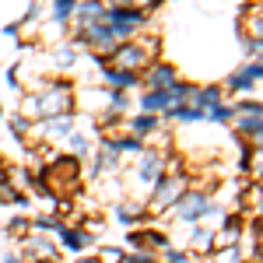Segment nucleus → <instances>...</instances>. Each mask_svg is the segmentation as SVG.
<instances>
[{"mask_svg":"<svg viewBox=\"0 0 263 263\" xmlns=\"http://www.w3.org/2000/svg\"><path fill=\"white\" fill-rule=\"evenodd\" d=\"M105 63L116 67V70H134L137 74L144 63H147V46H141V42H116L105 53Z\"/></svg>","mask_w":263,"mask_h":263,"instance_id":"2","label":"nucleus"},{"mask_svg":"<svg viewBox=\"0 0 263 263\" xmlns=\"http://www.w3.org/2000/svg\"><path fill=\"white\" fill-rule=\"evenodd\" d=\"M203 120H211V123H228V120H232V109H228L224 102H214V105H207V109H203Z\"/></svg>","mask_w":263,"mask_h":263,"instance_id":"20","label":"nucleus"},{"mask_svg":"<svg viewBox=\"0 0 263 263\" xmlns=\"http://www.w3.org/2000/svg\"><path fill=\"white\" fill-rule=\"evenodd\" d=\"M39 263H57V260H39Z\"/></svg>","mask_w":263,"mask_h":263,"instance_id":"39","label":"nucleus"},{"mask_svg":"<svg viewBox=\"0 0 263 263\" xmlns=\"http://www.w3.org/2000/svg\"><path fill=\"white\" fill-rule=\"evenodd\" d=\"M193 246H211V232H207V228H193Z\"/></svg>","mask_w":263,"mask_h":263,"instance_id":"28","label":"nucleus"},{"mask_svg":"<svg viewBox=\"0 0 263 263\" xmlns=\"http://www.w3.org/2000/svg\"><path fill=\"white\" fill-rule=\"evenodd\" d=\"M102 253H105V256H102L105 263H120V260H123V253L116 249V246H109V249H102Z\"/></svg>","mask_w":263,"mask_h":263,"instance_id":"32","label":"nucleus"},{"mask_svg":"<svg viewBox=\"0 0 263 263\" xmlns=\"http://www.w3.org/2000/svg\"><path fill=\"white\" fill-rule=\"evenodd\" d=\"M158 4H162V0H130V7H137V11H141V7H158Z\"/></svg>","mask_w":263,"mask_h":263,"instance_id":"34","label":"nucleus"},{"mask_svg":"<svg viewBox=\"0 0 263 263\" xmlns=\"http://www.w3.org/2000/svg\"><path fill=\"white\" fill-rule=\"evenodd\" d=\"M186 193V176H172V179H158L155 182V207L165 211V207H176L179 197Z\"/></svg>","mask_w":263,"mask_h":263,"instance_id":"5","label":"nucleus"},{"mask_svg":"<svg viewBox=\"0 0 263 263\" xmlns=\"http://www.w3.org/2000/svg\"><path fill=\"white\" fill-rule=\"evenodd\" d=\"M242 49L249 60H260V39H242Z\"/></svg>","mask_w":263,"mask_h":263,"instance_id":"26","label":"nucleus"},{"mask_svg":"<svg viewBox=\"0 0 263 263\" xmlns=\"http://www.w3.org/2000/svg\"><path fill=\"white\" fill-rule=\"evenodd\" d=\"M130 126H134V134H137V137H144V134H151V130L158 126V120H155V112H141V116H134V120H130Z\"/></svg>","mask_w":263,"mask_h":263,"instance_id":"19","label":"nucleus"},{"mask_svg":"<svg viewBox=\"0 0 263 263\" xmlns=\"http://www.w3.org/2000/svg\"><path fill=\"white\" fill-rule=\"evenodd\" d=\"M126 263H155V260H151V253H147V249H141L137 256H126Z\"/></svg>","mask_w":263,"mask_h":263,"instance_id":"33","label":"nucleus"},{"mask_svg":"<svg viewBox=\"0 0 263 263\" xmlns=\"http://www.w3.org/2000/svg\"><path fill=\"white\" fill-rule=\"evenodd\" d=\"M7 84H11V88H18V70H14V67L7 70Z\"/></svg>","mask_w":263,"mask_h":263,"instance_id":"35","label":"nucleus"},{"mask_svg":"<svg viewBox=\"0 0 263 263\" xmlns=\"http://www.w3.org/2000/svg\"><path fill=\"white\" fill-rule=\"evenodd\" d=\"M105 25L116 32V39L137 35V28L144 25V11H137V7H105Z\"/></svg>","mask_w":263,"mask_h":263,"instance_id":"3","label":"nucleus"},{"mask_svg":"<svg viewBox=\"0 0 263 263\" xmlns=\"http://www.w3.org/2000/svg\"><path fill=\"white\" fill-rule=\"evenodd\" d=\"M57 232H60L63 246H67V249H74V253H81L84 246L91 242V235H88V232H78V228H67V224H60Z\"/></svg>","mask_w":263,"mask_h":263,"instance_id":"14","label":"nucleus"},{"mask_svg":"<svg viewBox=\"0 0 263 263\" xmlns=\"http://www.w3.org/2000/svg\"><path fill=\"white\" fill-rule=\"evenodd\" d=\"M4 263H21V260H18V253H4Z\"/></svg>","mask_w":263,"mask_h":263,"instance_id":"37","label":"nucleus"},{"mask_svg":"<svg viewBox=\"0 0 263 263\" xmlns=\"http://www.w3.org/2000/svg\"><path fill=\"white\" fill-rule=\"evenodd\" d=\"M53 57H57V67H74L78 49H74V46H63V49H57V53H53Z\"/></svg>","mask_w":263,"mask_h":263,"instance_id":"22","label":"nucleus"},{"mask_svg":"<svg viewBox=\"0 0 263 263\" xmlns=\"http://www.w3.org/2000/svg\"><path fill=\"white\" fill-rule=\"evenodd\" d=\"M11 130H14V137H21V134L28 130V120H25V116H14V120H11Z\"/></svg>","mask_w":263,"mask_h":263,"instance_id":"31","label":"nucleus"},{"mask_svg":"<svg viewBox=\"0 0 263 263\" xmlns=\"http://www.w3.org/2000/svg\"><path fill=\"white\" fill-rule=\"evenodd\" d=\"M168 116H176V120H182V123H197V120H203V109L200 105H186V102H182V105H176Z\"/></svg>","mask_w":263,"mask_h":263,"instance_id":"18","label":"nucleus"},{"mask_svg":"<svg viewBox=\"0 0 263 263\" xmlns=\"http://www.w3.org/2000/svg\"><path fill=\"white\" fill-rule=\"evenodd\" d=\"M78 263H99V260H91V256H88V260H78Z\"/></svg>","mask_w":263,"mask_h":263,"instance_id":"38","label":"nucleus"},{"mask_svg":"<svg viewBox=\"0 0 263 263\" xmlns=\"http://www.w3.org/2000/svg\"><path fill=\"white\" fill-rule=\"evenodd\" d=\"M214 102H221V84H207L200 91H193V105H200V109L214 105Z\"/></svg>","mask_w":263,"mask_h":263,"instance_id":"15","label":"nucleus"},{"mask_svg":"<svg viewBox=\"0 0 263 263\" xmlns=\"http://www.w3.org/2000/svg\"><path fill=\"white\" fill-rule=\"evenodd\" d=\"M162 176H165V162H162V155H155V151L141 155V162H137V179H141V182H158Z\"/></svg>","mask_w":263,"mask_h":263,"instance_id":"8","label":"nucleus"},{"mask_svg":"<svg viewBox=\"0 0 263 263\" xmlns=\"http://www.w3.org/2000/svg\"><path fill=\"white\" fill-rule=\"evenodd\" d=\"M70 105H74L70 88H67L63 81H57V84H49L42 95H32V99L21 102V112L39 116V120H53V116H67V112H70Z\"/></svg>","mask_w":263,"mask_h":263,"instance_id":"1","label":"nucleus"},{"mask_svg":"<svg viewBox=\"0 0 263 263\" xmlns=\"http://www.w3.org/2000/svg\"><path fill=\"white\" fill-rule=\"evenodd\" d=\"M239 232H242L239 224H235V221H228V228H224V232H218L214 239H218V246H232L235 239H239Z\"/></svg>","mask_w":263,"mask_h":263,"instance_id":"23","label":"nucleus"},{"mask_svg":"<svg viewBox=\"0 0 263 263\" xmlns=\"http://www.w3.org/2000/svg\"><path fill=\"white\" fill-rule=\"evenodd\" d=\"M35 228H39V232H57V228H60V221H57V218H46V214H42L39 221H35Z\"/></svg>","mask_w":263,"mask_h":263,"instance_id":"27","label":"nucleus"},{"mask_svg":"<svg viewBox=\"0 0 263 263\" xmlns=\"http://www.w3.org/2000/svg\"><path fill=\"white\" fill-rule=\"evenodd\" d=\"M14 197H18V190H14L11 182H0V203H4V200H14Z\"/></svg>","mask_w":263,"mask_h":263,"instance_id":"29","label":"nucleus"},{"mask_svg":"<svg viewBox=\"0 0 263 263\" xmlns=\"http://www.w3.org/2000/svg\"><path fill=\"white\" fill-rule=\"evenodd\" d=\"M95 168H99V172H112V168H120V151H112V147H105V144H102Z\"/></svg>","mask_w":263,"mask_h":263,"instance_id":"16","label":"nucleus"},{"mask_svg":"<svg viewBox=\"0 0 263 263\" xmlns=\"http://www.w3.org/2000/svg\"><path fill=\"white\" fill-rule=\"evenodd\" d=\"M0 120H4V109H0Z\"/></svg>","mask_w":263,"mask_h":263,"instance_id":"40","label":"nucleus"},{"mask_svg":"<svg viewBox=\"0 0 263 263\" xmlns=\"http://www.w3.org/2000/svg\"><path fill=\"white\" fill-rule=\"evenodd\" d=\"M74 18H78V28L95 25V21H105V4H102V0H78Z\"/></svg>","mask_w":263,"mask_h":263,"instance_id":"9","label":"nucleus"},{"mask_svg":"<svg viewBox=\"0 0 263 263\" xmlns=\"http://www.w3.org/2000/svg\"><path fill=\"white\" fill-rule=\"evenodd\" d=\"M109 109H112V112H120V109H126V95H123L120 88H112V91H109Z\"/></svg>","mask_w":263,"mask_h":263,"instance_id":"25","label":"nucleus"},{"mask_svg":"<svg viewBox=\"0 0 263 263\" xmlns=\"http://www.w3.org/2000/svg\"><path fill=\"white\" fill-rule=\"evenodd\" d=\"M165 256H168V263H190V256L182 249H165Z\"/></svg>","mask_w":263,"mask_h":263,"instance_id":"30","label":"nucleus"},{"mask_svg":"<svg viewBox=\"0 0 263 263\" xmlns=\"http://www.w3.org/2000/svg\"><path fill=\"white\" fill-rule=\"evenodd\" d=\"M25 224H28V221H25V218H14V221H11V232H21Z\"/></svg>","mask_w":263,"mask_h":263,"instance_id":"36","label":"nucleus"},{"mask_svg":"<svg viewBox=\"0 0 263 263\" xmlns=\"http://www.w3.org/2000/svg\"><path fill=\"white\" fill-rule=\"evenodd\" d=\"M25 249H28L35 260H57V256H60V249L49 242V239H25Z\"/></svg>","mask_w":263,"mask_h":263,"instance_id":"12","label":"nucleus"},{"mask_svg":"<svg viewBox=\"0 0 263 263\" xmlns=\"http://www.w3.org/2000/svg\"><path fill=\"white\" fill-rule=\"evenodd\" d=\"M260 74H263L260 60H246V67H239V70L224 81V88H228V91H249L253 84H260Z\"/></svg>","mask_w":263,"mask_h":263,"instance_id":"7","label":"nucleus"},{"mask_svg":"<svg viewBox=\"0 0 263 263\" xmlns=\"http://www.w3.org/2000/svg\"><path fill=\"white\" fill-rule=\"evenodd\" d=\"M144 84H147V88H168V84H176V70H172L168 63H155V67L144 74Z\"/></svg>","mask_w":263,"mask_h":263,"instance_id":"11","label":"nucleus"},{"mask_svg":"<svg viewBox=\"0 0 263 263\" xmlns=\"http://www.w3.org/2000/svg\"><path fill=\"white\" fill-rule=\"evenodd\" d=\"M67 144H70V151H74V155H88V147H91L88 137L78 134V130H70V134H67Z\"/></svg>","mask_w":263,"mask_h":263,"instance_id":"21","label":"nucleus"},{"mask_svg":"<svg viewBox=\"0 0 263 263\" xmlns=\"http://www.w3.org/2000/svg\"><path fill=\"white\" fill-rule=\"evenodd\" d=\"M74 7H78V0H53V25H67Z\"/></svg>","mask_w":263,"mask_h":263,"instance_id":"17","label":"nucleus"},{"mask_svg":"<svg viewBox=\"0 0 263 263\" xmlns=\"http://www.w3.org/2000/svg\"><path fill=\"white\" fill-rule=\"evenodd\" d=\"M102 78H105V84L109 88H120V91H126V88H134L137 84V74L134 70H116V67H102Z\"/></svg>","mask_w":263,"mask_h":263,"instance_id":"10","label":"nucleus"},{"mask_svg":"<svg viewBox=\"0 0 263 263\" xmlns=\"http://www.w3.org/2000/svg\"><path fill=\"white\" fill-rule=\"evenodd\" d=\"M46 123V137L53 141V137H67L70 130H74V112H67V116H53V120H42Z\"/></svg>","mask_w":263,"mask_h":263,"instance_id":"13","label":"nucleus"},{"mask_svg":"<svg viewBox=\"0 0 263 263\" xmlns=\"http://www.w3.org/2000/svg\"><path fill=\"white\" fill-rule=\"evenodd\" d=\"M116 218H120V224H134L137 221V211H134L130 203H120V207H116Z\"/></svg>","mask_w":263,"mask_h":263,"instance_id":"24","label":"nucleus"},{"mask_svg":"<svg viewBox=\"0 0 263 263\" xmlns=\"http://www.w3.org/2000/svg\"><path fill=\"white\" fill-rule=\"evenodd\" d=\"M176 207H179V218L186 224H197L200 218H214L218 214V203L207 200V193H182Z\"/></svg>","mask_w":263,"mask_h":263,"instance_id":"4","label":"nucleus"},{"mask_svg":"<svg viewBox=\"0 0 263 263\" xmlns=\"http://www.w3.org/2000/svg\"><path fill=\"white\" fill-rule=\"evenodd\" d=\"M232 120L239 123V134L260 141V102H242L239 112H232Z\"/></svg>","mask_w":263,"mask_h":263,"instance_id":"6","label":"nucleus"}]
</instances>
